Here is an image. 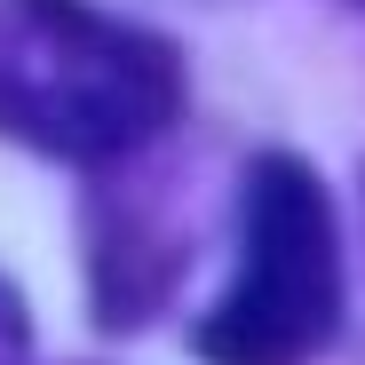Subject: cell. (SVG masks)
<instances>
[{
    "label": "cell",
    "mask_w": 365,
    "mask_h": 365,
    "mask_svg": "<svg viewBox=\"0 0 365 365\" xmlns=\"http://www.w3.org/2000/svg\"><path fill=\"white\" fill-rule=\"evenodd\" d=\"M341 326L334 199L294 151H262L238 199V278L199 318L207 365H310Z\"/></svg>",
    "instance_id": "cell-2"
},
{
    "label": "cell",
    "mask_w": 365,
    "mask_h": 365,
    "mask_svg": "<svg viewBox=\"0 0 365 365\" xmlns=\"http://www.w3.org/2000/svg\"><path fill=\"white\" fill-rule=\"evenodd\" d=\"M24 349V326H16V310H9V294H0V365H9Z\"/></svg>",
    "instance_id": "cell-3"
},
{
    "label": "cell",
    "mask_w": 365,
    "mask_h": 365,
    "mask_svg": "<svg viewBox=\"0 0 365 365\" xmlns=\"http://www.w3.org/2000/svg\"><path fill=\"white\" fill-rule=\"evenodd\" d=\"M182 103L175 48L88 0H0V135L48 159H119Z\"/></svg>",
    "instance_id": "cell-1"
}]
</instances>
